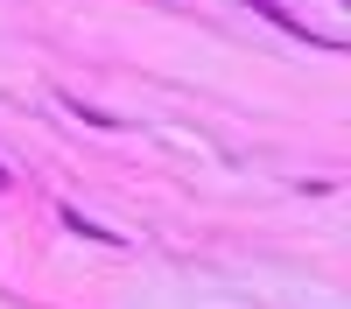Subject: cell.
<instances>
[{
	"mask_svg": "<svg viewBox=\"0 0 351 309\" xmlns=\"http://www.w3.org/2000/svg\"><path fill=\"white\" fill-rule=\"evenodd\" d=\"M246 8H253V14H267V21L281 28V36H302V42H324V49H337V36H309V28H302L295 14H288L281 0H246Z\"/></svg>",
	"mask_w": 351,
	"mask_h": 309,
	"instance_id": "1",
	"label": "cell"
},
{
	"mask_svg": "<svg viewBox=\"0 0 351 309\" xmlns=\"http://www.w3.org/2000/svg\"><path fill=\"white\" fill-rule=\"evenodd\" d=\"M64 225H71L77 239H99V246H120V232H106V225H92V218H84L77 204H64Z\"/></svg>",
	"mask_w": 351,
	"mask_h": 309,
	"instance_id": "2",
	"label": "cell"
},
{
	"mask_svg": "<svg viewBox=\"0 0 351 309\" xmlns=\"http://www.w3.org/2000/svg\"><path fill=\"white\" fill-rule=\"evenodd\" d=\"M0 190H8V169H0Z\"/></svg>",
	"mask_w": 351,
	"mask_h": 309,
	"instance_id": "3",
	"label": "cell"
}]
</instances>
